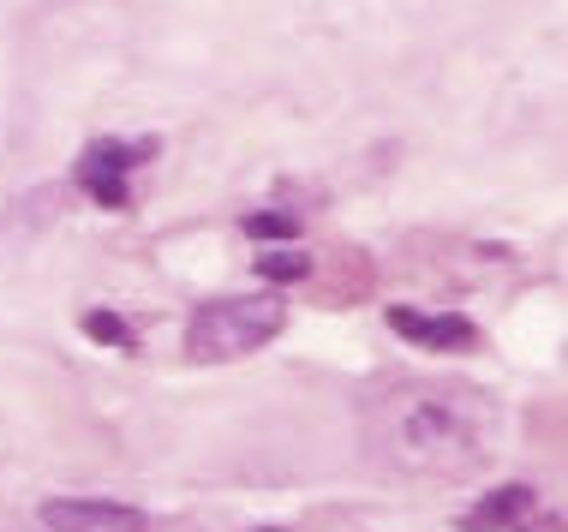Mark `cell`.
<instances>
[{"instance_id":"obj_1","label":"cell","mask_w":568,"mask_h":532,"mask_svg":"<svg viewBox=\"0 0 568 532\" xmlns=\"http://www.w3.org/2000/svg\"><path fill=\"white\" fill-rule=\"evenodd\" d=\"M377 461L395 473H419V479H449L473 473L479 461H490L497 443V407L467 383H443V377H419L372 401L365 419Z\"/></svg>"},{"instance_id":"obj_2","label":"cell","mask_w":568,"mask_h":532,"mask_svg":"<svg viewBox=\"0 0 568 532\" xmlns=\"http://www.w3.org/2000/svg\"><path fill=\"white\" fill-rule=\"evenodd\" d=\"M287 306L275 294H234V299H210L204 311H192L186 324V359L197 365H227L257 354L264 341L282 336Z\"/></svg>"},{"instance_id":"obj_3","label":"cell","mask_w":568,"mask_h":532,"mask_svg":"<svg viewBox=\"0 0 568 532\" xmlns=\"http://www.w3.org/2000/svg\"><path fill=\"white\" fill-rule=\"evenodd\" d=\"M150 156H156V144H150V139H144V144L97 139V144H90L84 156H79V168H72V174H79V186H84L90 197H97L102 209H120V204L132 197L126 174L138 168V162H150Z\"/></svg>"},{"instance_id":"obj_4","label":"cell","mask_w":568,"mask_h":532,"mask_svg":"<svg viewBox=\"0 0 568 532\" xmlns=\"http://www.w3.org/2000/svg\"><path fill=\"white\" fill-rule=\"evenodd\" d=\"M42 526L49 532H144V514L132 503H109V497H54V503H42Z\"/></svg>"},{"instance_id":"obj_5","label":"cell","mask_w":568,"mask_h":532,"mask_svg":"<svg viewBox=\"0 0 568 532\" xmlns=\"http://www.w3.org/2000/svg\"><path fill=\"white\" fill-rule=\"evenodd\" d=\"M389 329H395V336H402V341H413V347H437V354H443V347H449V354H455V347H473V324H467V317H432V311H413V306H395L389 311Z\"/></svg>"},{"instance_id":"obj_6","label":"cell","mask_w":568,"mask_h":532,"mask_svg":"<svg viewBox=\"0 0 568 532\" xmlns=\"http://www.w3.org/2000/svg\"><path fill=\"white\" fill-rule=\"evenodd\" d=\"M532 509H539V497H532L527 484H503V491L479 497V509L460 514V526L467 532H509V526H527Z\"/></svg>"},{"instance_id":"obj_7","label":"cell","mask_w":568,"mask_h":532,"mask_svg":"<svg viewBox=\"0 0 568 532\" xmlns=\"http://www.w3.org/2000/svg\"><path fill=\"white\" fill-rule=\"evenodd\" d=\"M84 329H90L97 341H109V347H132V329L114 324V317H84Z\"/></svg>"},{"instance_id":"obj_8","label":"cell","mask_w":568,"mask_h":532,"mask_svg":"<svg viewBox=\"0 0 568 532\" xmlns=\"http://www.w3.org/2000/svg\"><path fill=\"white\" fill-rule=\"evenodd\" d=\"M257 269H270L275 282H294V276H305V257H294V252H275V257H264Z\"/></svg>"},{"instance_id":"obj_9","label":"cell","mask_w":568,"mask_h":532,"mask_svg":"<svg viewBox=\"0 0 568 532\" xmlns=\"http://www.w3.org/2000/svg\"><path fill=\"white\" fill-rule=\"evenodd\" d=\"M270 532H282V526H270Z\"/></svg>"}]
</instances>
